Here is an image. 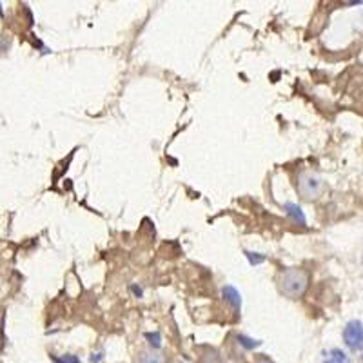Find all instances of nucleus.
I'll return each instance as SVG.
<instances>
[{"instance_id":"6","label":"nucleus","mask_w":363,"mask_h":363,"mask_svg":"<svg viewBox=\"0 0 363 363\" xmlns=\"http://www.w3.org/2000/svg\"><path fill=\"white\" fill-rule=\"evenodd\" d=\"M284 209L285 213L293 218V222L300 223V225H306V216H303V213H301V209L296 203H285Z\"/></svg>"},{"instance_id":"7","label":"nucleus","mask_w":363,"mask_h":363,"mask_svg":"<svg viewBox=\"0 0 363 363\" xmlns=\"http://www.w3.org/2000/svg\"><path fill=\"white\" fill-rule=\"evenodd\" d=\"M323 363H351V359H349V356H347L345 352L340 351V349H333V351L325 356Z\"/></svg>"},{"instance_id":"1","label":"nucleus","mask_w":363,"mask_h":363,"mask_svg":"<svg viewBox=\"0 0 363 363\" xmlns=\"http://www.w3.org/2000/svg\"><path fill=\"white\" fill-rule=\"evenodd\" d=\"M278 291L289 300H298L307 293L311 284L309 272L301 267H287L278 274Z\"/></svg>"},{"instance_id":"9","label":"nucleus","mask_w":363,"mask_h":363,"mask_svg":"<svg viewBox=\"0 0 363 363\" xmlns=\"http://www.w3.org/2000/svg\"><path fill=\"white\" fill-rule=\"evenodd\" d=\"M238 342H240V345H244L245 349H256V347L262 345V342H256V340L247 338V336H244V335L238 336Z\"/></svg>"},{"instance_id":"3","label":"nucleus","mask_w":363,"mask_h":363,"mask_svg":"<svg viewBox=\"0 0 363 363\" xmlns=\"http://www.w3.org/2000/svg\"><path fill=\"white\" fill-rule=\"evenodd\" d=\"M343 342L352 352H358L363 349V323L358 320H352L343 329Z\"/></svg>"},{"instance_id":"8","label":"nucleus","mask_w":363,"mask_h":363,"mask_svg":"<svg viewBox=\"0 0 363 363\" xmlns=\"http://www.w3.org/2000/svg\"><path fill=\"white\" fill-rule=\"evenodd\" d=\"M245 256H247V260L251 265H260L265 262V256L260 255V252H251V251H245Z\"/></svg>"},{"instance_id":"10","label":"nucleus","mask_w":363,"mask_h":363,"mask_svg":"<svg viewBox=\"0 0 363 363\" xmlns=\"http://www.w3.org/2000/svg\"><path fill=\"white\" fill-rule=\"evenodd\" d=\"M145 338L149 340V343H151V349H158V347H160V335H158V333H155V335H151V333H149V335H145Z\"/></svg>"},{"instance_id":"2","label":"nucleus","mask_w":363,"mask_h":363,"mask_svg":"<svg viewBox=\"0 0 363 363\" xmlns=\"http://www.w3.org/2000/svg\"><path fill=\"white\" fill-rule=\"evenodd\" d=\"M296 189L301 199L307 200V202H313L318 200L323 193V182L322 178L318 177L313 171H301L298 174L296 180Z\"/></svg>"},{"instance_id":"11","label":"nucleus","mask_w":363,"mask_h":363,"mask_svg":"<svg viewBox=\"0 0 363 363\" xmlns=\"http://www.w3.org/2000/svg\"><path fill=\"white\" fill-rule=\"evenodd\" d=\"M55 363H80L79 358H74L73 354L60 356V358H55Z\"/></svg>"},{"instance_id":"12","label":"nucleus","mask_w":363,"mask_h":363,"mask_svg":"<svg viewBox=\"0 0 363 363\" xmlns=\"http://www.w3.org/2000/svg\"><path fill=\"white\" fill-rule=\"evenodd\" d=\"M9 44H11V40H9V38L6 37V35L0 33V55L6 53V51L9 50Z\"/></svg>"},{"instance_id":"4","label":"nucleus","mask_w":363,"mask_h":363,"mask_svg":"<svg viewBox=\"0 0 363 363\" xmlns=\"http://www.w3.org/2000/svg\"><path fill=\"white\" fill-rule=\"evenodd\" d=\"M136 363H167L165 356L158 349H142L136 354Z\"/></svg>"},{"instance_id":"13","label":"nucleus","mask_w":363,"mask_h":363,"mask_svg":"<svg viewBox=\"0 0 363 363\" xmlns=\"http://www.w3.org/2000/svg\"><path fill=\"white\" fill-rule=\"evenodd\" d=\"M255 363H274V362H272L269 356H258V358L255 359Z\"/></svg>"},{"instance_id":"5","label":"nucleus","mask_w":363,"mask_h":363,"mask_svg":"<svg viewBox=\"0 0 363 363\" xmlns=\"http://www.w3.org/2000/svg\"><path fill=\"white\" fill-rule=\"evenodd\" d=\"M222 296L225 298V301L233 307V309L238 311L240 307H242V296H240V293L233 287V285H225V287H223Z\"/></svg>"}]
</instances>
